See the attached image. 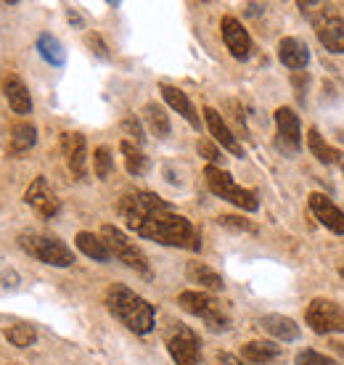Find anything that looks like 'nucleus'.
<instances>
[{"mask_svg": "<svg viewBox=\"0 0 344 365\" xmlns=\"http://www.w3.org/2000/svg\"><path fill=\"white\" fill-rule=\"evenodd\" d=\"M119 217L141 238L162 247H178L199 252L201 241L188 217H183L151 191H130L119 199Z\"/></svg>", "mask_w": 344, "mask_h": 365, "instance_id": "f257e3e1", "label": "nucleus"}, {"mask_svg": "<svg viewBox=\"0 0 344 365\" xmlns=\"http://www.w3.org/2000/svg\"><path fill=\"white\" fill-rule=\"evenodd\" d=\"M106 307L133 334H151L154 331L156 326L154 307L141 294H136L133 289H127V286H119V283L111 286L109 292H106Z\"/></svg>", "mask_w": 344, "mask_h": 365, "instance_id": "f03ea898", "label": "nucleus"}, {"mask_svg": "<svg viewBox=\"0 0 344 365\" xmlns=\"http://www.w3.org/2000/svg\"><path fill=\"white\" fill-rule=\"evenodd\" d=\"M204 180H207L209 191L215 193L218 199L231 201L238 210L257 212V207H260L257 193L249 191V188H241V185L233 180V175L228 173V170H223V167H207V170H204Z\"/></svg>", "mask_w": 344, "mask_h": 365, "instance_id": "7ed1b4c3", "label": "nucleus"}, {"mask_svg": "<svg viewBox=\"0 0 344 365\" xmlns=\"http://www.w3.org/2000/svg\"><path fill=\"white\" fill-rule=\"evenodd\" d=\"M19 247L24 249L29 257L40 259L43 265L51 267H69L74 262V252L64 241L54 236H40V233H21Z\"/></svg>", "mask_w": 344, "mask_h": 365, "instance_id": "20e7f679", "label": "nucleus"}, {"mask_svg": "<svg viewBox=\"0 0 344 365\" xmlns=\"http://www.w3.org/2000/svg\"><path fill=\"white\" fill-rule=\"evenodd\" d=\"M178 304H181L186 312H191L193 318L204 320L212 331H226L228 326H231V320H228L223 304L207 292H183L181 297H178Z\"/></svg>", "mask_w": 344, "mask_h": 365, "instance_id": "39448f33", "label": "nucleus"}, {"mask_svg": "<svg viewBox=\"0 0 344 365\" xmlns=\"http://www.w3.org/2000/svg\"><path fill=\"white\" fill-rule=\"evenodd\" d=\"M101 238H103V244L109 247L111 257H117L119 262H125L130 270L141 273L143 278H151V267H148L146 255L122 233V230L114 228V225H103V228H101Z\"/></svg>", "mask_w": 344, "mask_h": 365, "instance_id": "423d86ee", "label": "nucleus"}, {"mask_svg": "<svg viewBox=\"0 0 344 365\" xmlns=\"http://www.w3.org/2000/svg\"><path fill=\"white\" fill-rule=\"evenodd\" d=\"M164 341H167V349H170L175 365H201L199 336L188 326L172 323L167 334H164Z\"/></svg>", "mask_w": 344, "mask_h": 365, "instance_id": "0eeeda50", "label": "nucleus"}, {"mask_svg": "<svg viewBox=\"0 0 344 365\" xmlns=\"http://www.w3.org/2000/svg\"><path fill=\"white\" fill-rule=\"evenodd\" d=\"M305 320L315 334H344V310L331 299H313Z\"/></svg>", "mask_w": 344, "mask_h": 365, "instance_id": "6e6552de", "label": "nucleus"}, {"mask_svg": "<svg viewBox=\"0 0 344 365\" xmlns=\"http://www.w3.org/2000/svg\"><path fill=\"white\" fill-rule=\"evenodd\" d=\"M313 24H315L318 40L323 43L326 51H331V53H344V19L339 16V14L323 11V14L313 16Z\"/></svg>", "mask_w": 344, "mask_h": 365, "instance_id": "1a4fd4ad", "label": "nucleus"}, {"mask_svg": "<svg viewBox=\"0 0 344 365\" xmlns=\"http://www.w3.org/2000/svg\"><path fill=\"white\" fill-rule=\"evenodd\" d=\"M24 201L43 217H56L59 210H61V201L51 191L46 178H35V180L29 182V188L24 191Z\"/></svg>", "mask_w": 344, "mask_h": 365, "instance_id": "9d476101", "label": "nucleus"}, {"mask_svg": "<svg viewBox=\"0 0 344 365\" xmlns=\"http://www.w3.org/2000/svg\"><path fill=\"white\" fill-rule=\"evenodd\" d=\"M310 212H313V217L323 225L326 230L336 233V236H344V212L336 207L334 201L323 196V193H310Z\"/></svg>", "mask_w": 344, "mask_h": 365, "instance_id": "9b49d317", "label": "nucleus"}, {"mask_svg": "<svg viewBox=\"0 0 344 365\" xmlns=\"http://www.w3.org/2000/svg\"><path fill=\"white\" fill-rule=\"evenodd\" d=\"M61 151H64V159H66L69 173H72L77 180H82V178L88 175V143H85V135H80V133H64Z\"/></svg>", "mask_w": 344, "mask_h": 365, "instance_id": "f8f14e48", "label": "nucleus"}, {"mask_svg": "<svg viewBox=\"0 0 344 365\" xmlns=\"http://www.w3.org/2000/svg\"><path fill=\"white\" fill-rule=\"evenodd\" d=\"M220 32H223V40H226V46L233 58L246 61L252 56V37H249V32H246L238 19L226 16L220 21Z\"/></svg>", "mask_w": 344, "mask_h": 365, "instance_id": "ddd939ff", "label": "nucleus"}, {"mask_svg": "<svg viewBox=\"0 0 344 365\" xmlns=\"http://www.w3.org/2000/svg\"><path fill=\"white\" fill-rule=\"evenodd\" d=\"M275 128H278V143L283 151L297 154L302 148V128H299V117L289 106H281L275 111Z\"/></svg>", "mask_w": 344, "mask_h": 365, "instance_id": "4468645a", "label": "nucleus"}, {"mask_svg": "<svg viewBox=\"0 0 344 365\" xmlns=\"http://www.w3.org/2000/svg\"><path fill=\"white\" fill-rule=\"evenodd\" d=\"M204 122H207V128H209V135L215 138L226 151H231L233 156H244V148L238 143V138L233 135V130L228 128V122L220 117L218 111L207 106V109H204Z\"/></svg>", "mask_w": 344, "mask_h": 365, "instance_id": "2eb2a0df", "label": "nucleus"}, {"mask_svg": "<svg viewBox=\"0 0 344 365\" xmlns=\"http://www.w3.org/2000/svg\"><path fill=\"white\" fill-rule=\"evenodd\" d=\"M3 96H6L11 109H14V114H21V117L32 114V96H29L27 85L21 83L19 74H6L3 77Z\"/></svg>", "mask_w": 344, "mask_h": 365, "instance_id": "dca6fc26", "label": "nucleus"}, {"mask_svg": "<svg viewBox=\"0 0 344 365\" xmlns=\"http://www.w3.org/2000/svg\"><path fill=\"white\" fill-rule=\"evenodd\" d=\"M278 58L286 69H305L310 64V51L297 37H283L278 46Z\"/></svg>", "mask_w": 344, "mask_h": 365, "instance_id": "f3484780", "label": "nucleus"}, {"mask_svg": "<svg viewBox=\"0 0 344 365\" xmlns=\"http://www.w3.org/2000/svg\"><path fill=\"white\" fill-rule=\"evenodd\" d=\"M159 91H162V98L167 101V103H170L172 109L178 111V114H181L186 122H188L191 128H193V130L201 128L199 114H196V109H193V103L188 101V96H186V93L178 91V88H172V85H162Z\"/></svg>", "mask_w": 344, "mask_h": 365, "instance_id": "a211bd4d", "label": "nucleus"}, {"mask_svg": "<svg viewBox=\"0 0 344 365\" xmlns=\"http://www.w3.org/2000/svg\"><path fill=\"white\" fill-rule=\"evenodd\" d=\"M260 329L278 341H297L299 339V326L286 315H265L260 318Z\"/></svg>", "mask_w": 344, "mask_h": 365, "instance_id": "6ab92c4d", "label": "nucleus"}, {"mask_svg": "<svg viewBox=\"0 0 344 365\" xmlns=\"http://www.w3.org/2000/svg\"><path fill=\"white\" fill-rule=\"evenodd\" d=\"M74 241H77V249H80L82 255L96 259V262H109L111 259L109 247L103 244V238L101 236H93V233H88V230H82V233H77Z\"/></svg>", "mask_w": 344, "mask_h": 365, "instance_id": "aec40b11", "label": "nucleus"}, {"mask_svg": "<svg viewBox=\"0 0 344 365\" xmlns=\"http://www.w3.org/2000/svg\"><path fill=\"white\" fill-rule=\"evenodd\" d=\"M278 355H281V347H278V344H273V341H249V344L241 347V357L249 360V363H254V365L273 363Z\"/></svg>", "mask_w": 344, "mask_h": 365, "instance_id": "412c9836", "label": "nucleus"}, {"mask_svg": "<svg viewBox=\"0 0 344 365\" xmlns=\"http://www.w3.org/2000/svg\"><path fill=\"white\" fill-rule=\"evenodd\" d=\"M188 281L191 283H199L204 292H223V278H220L212 267H207L204 262H191L188 265Z\"/></svg>", "mask_w": 344, "mask_h": 365, "instance_id": "4be33fe9", "label": "nucleus"}, {"mask_svg": "<svg viewBox=\"0 0 344 365\" xmlns=\"http://www.w3.org/2000/svg\"><path fill=\"white\" fill-rule=\"evenodd\" d=\"M35 143H37L35 125H29V122H19V125L11 128V140H9L11 154H24V151H29Z\"/></svg>", "mask_w": 344, "mask_h": 365, "instance_id": "5701e85b", "label": "nucleus"}, {"mask_svg": "<svg viewBox=\"0 0 344 365\" xmlns=\"http://www.w3.org/2000/svg\"><path fill=\"white\" fill-rule=\"evenodd\" d=\"M143 119H146V125H148V130H151L156 138L170 135V117H167V111H164L159 103H154V101H151V103H146Z\"/></svg>", "mask_w": 344, "mask_h": 365, "instance_id": "b1692460", "label": "nucleus"}, {"mask_svg": "<svg viewBox=\"0 0 344 365\" xmlns=\"http://www.w3.org/2000/svg\"><path fill=\"white\" fill-rule=\"evenodd\" d=\"M37 51H40V56H43L51 66L66 64V51H64V46L54 35H48V32H43V35L37 37Z\"/></svg>", "mask_w": 344, "mask_h": 365, "instance_id": "393cba45", "label": "nucleus"}, {"mask_svg": "<svg viewBox=\"0 0 344 365\" xmlns=\"http://www.w3.org/2000/svg\"><path fill=\"white\" fill-rule=\"evenodd\" d=\"M122 156H125V167L130 175H146V170H148V156L141 151V146H136V143H130V140H122Z\"/></svg>", "mask_w": 344, "mask_h": 365, "instance_id": "a878e982", "label": "nucleus"}, {"mask_svg": "<svg viewBox=\"0 0 344 365\" xmlns=\"http://www.w3.org/2000/svg\"><path fill=\"white\" fill-rule=\"evenodd\" d=\"M308 143H310V151H313V156H315L318 162H323V165H336V162H339V151L328 146L326 140H323V135H320L315 128L310 130Z\"/></svg>", "mask_w": 344, "mask_h": 365, "instance_id": "bb28decb", "label": "nucleus"}, {"mask_svg": "<svg viewBox=\"0 0 344 365\" xmlns=\"http://www.w3.org/2000/svg\"><path fill=\"white\" fill-rule=\"evenodd\" d=\"M6 339H9L14 347L27 349V347H32V344L37 341V331L32 329L29 323H16V326L6 329Z\"/></svg>", "mask_w": 344, "mask_h": 365, "instance_id": "cd10ccee", "label": "nucleus"}, {"mask_svg": "<svg viewBox=\"0 0 344 365\" xmlns=\"http://www.w3.org/2000/svg\"><path fill=\"white\" fill-rule=\"evenodd\" d=\"M93 170H96V178L98 180H106L114 170V156L106 146H98L96 148V154H93Z\"/></svg>", "mask_w": 344, "mask_h": 365, "instance_id": "c85d7f7f", "label": "nucleus"}, {"mask_svg": "<svg viewBox=\"0 0 344 365\" xmlns=\"http://www.w3.org/2000/svg\"><path fill=\"white\" fill-rule=\"evenodd\" d=\"M196 151H199L204 159L209 162V167H218L223 165V154H220V148L212 143V140H199L196 143Z\"/></svg>", "mask_w": 344, "mask_h": 365, "instance_id": "c756f323", "label": "nucleus"}, {"mask_svg": "<svg viewBox=\"0 0 344 365\" xmlns=\"http://www.w3.org/2000/svg\"><path fill=\"white\" fill-rule=\"evenodd\" d=\"M297 365H339V363L326 355H320V352H315V349H305V352L297 355Z\"/></svg>", "mask_w": 344, "mask_h": 365, "instance_id": "7c9ffc66", "label": "nucleus"}, {"mask_svg": "<svg viewBox=\"0 0 344 365\" xmlns=\"http://www.w3.org/2000/svg\"><path fill=\"white\" fill-rule=\"evenodd\" d=\"M220 220V225H226V228H233V230H244V233H254V225L252 222H246V220H241V217H233V215H223V217H218Z\"/></svg>", "mask_w": 344, "mask_h": 365, "instance_id": "2f4dec72", "label": "nucleus"}, {"mask_svg": "<svg viewBox=\"0 0 344 365\" xmlns=\"http://www.w3.org/2000/svg\"><path fill=\"white\" fill-rule=\"evenodd\" d=\"M122 130H125L130 138H136V143H143V128H141V122L136 117H127L122 122Z\"/></svg>", "mask_w": 344, "mask_h": 365, "instance_id": "473e14b6", "label": "nucleus"}, {"mask_svg": "<svg viewBox=\"0 0 344 365\" xmlns=\"http://www.w3.org/2000/svg\"><path fill=\"white\" fill-rule=\"evenodd\" d=\"M88 46L93 48V53L98 56V58H103V61L109 58V51H106V46H103V40L98 35H88Z\"/></svg>", "mask_w": 344, "mask_h": 365, "instance_id": "72a5a7b5", "label": "nucleus"}, {"mask_svg": "<svg viewBox=\"0 0 344 365\" xmlns=\"http://www.w3.org/2000/svg\"><path fill=\"white\" fill-rule=\"evenodd\" d=\"M218 363H220V365H244L241 360H238V357H233V355H220V357H218Z\"/></svg>", "mask_w": 344, "mask_h": 365, "instance_id": "f704fd0d", "label": "nucleus"}, {"mask_svg": "<svg viewBox=\"0 0 344 365\" xmlns=\"http://www.w3.org/2000/svg\"><path fill=\"white\" fill-rule=\"evenodd\" d=\"M66 16H69V21H72V24H77V27H82V16H80V14H77V11H74V9L66 11Z\"/></svg>", "mask_w": 344, "mask_h": 365, "instance_id": "c9c22d12", "label": "nucleus"}, {"mask_svg": "<svg viewBox=\"0 0 344 365\" xmlns=\"http://www.w3.org/2000/svg\"><path fill=\"white\" fill-rule=\"evenodd\" d=\"M339 275H342V278H344V265H342V267H339Z\"/></svg>", "mask_w": 344, "mask_h": 365, "instance_id": "e433bc0d", "label": "nucleus"}, {"mask_svg": "<svg viewBox=\"0 0 344 365\" xmlns=\"http://www.w3.org/2000/svg\"><path fill=\"white\" fill-rule=\"evenodd\" d=\"M342 170H344V167H342Z\"/></svg>", "mask_w": 344, "mask_h": 365, "instance_id": "4c0bfd02", "label": "nucleus"}]
</instances>
